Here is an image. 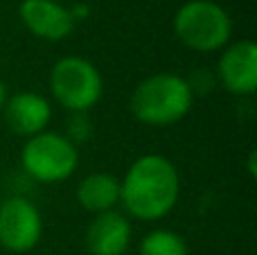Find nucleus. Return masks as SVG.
Returning <instances> with one entry per match:
<instances>
[{"label":"nucleus","instance_id":"nucleus-1","mask_svg":"<svg viewBox=\"0 0 257 255\" xmlns=\"http://www.w3.org/2000/svg\"><path fill=\"white\" fill-rule=\"evenodd\" d=\"M181 192V179L169 158L145 154L120 181V203L140 221H158L174 210Z\"/></svg>","mask_w":257,"mask_h":255},{"label":"nucleus","instance_id":"nucleus-2","mask_svg":"<svg viewBox=\"0 0 257 255\" xmlns=\"http://www.w3.org/2000/svg\"><path fill=\"white\" fill-rule=\"evenodd\" d=\"M192 86L174 72H156L142 79L131 95V113L149 126H169L192 108Z\"/></svg>","mask_w":257,"mask_h":255},{"label":"nucleus","instance_id":"nucleus-3","mask_svg":"<svg viewBox=\"0 0 257 255\" xmlns=\"http://www.w3.org/2000/svg\"><path fill=\"white\" fill-rule=\"evenodd\" d=\"M174 34L194 52H217L230 41L232 21L214 0H190L174 16Z\"/></svg>","mask_w":257,"mask_h":255},{"label":"nucleus","instance_id":"nucleus-4","mask_svg":"<svg viewBox=\"0 0 257 255\" xmlns=\"http://www.w3.org/2000/svg\"><path fill=\"white\" fill-rule=\"evenodd\" d=\"M50 90L63 108L72 113H86L102 99L104 81L88 59L63 57L50 70Z\"/></svg>","mask_w":257,"mask_h":255},{"label":"nucleus","instance_id":"nucleus-5","mask_svg":"<svg viewBox=\"0 0 257 255\" xmlns=\"http://www.w3.org/2000/svg\"><path fill=\"white\" fill-rule=\"evenodd\" d=\"M25 172L41 183H61L77 170L79 154L70 138L54 131L32 136L21 154Z\"/></svg>","mask_w":257,"mask_h":255},{"label":"nucleus","instance_id":"nucleus-6","mask_svg":"<svg viewBox=\"0 0 257 255\" xmlns=\"http://www.w3.org/2000/svg\"><path fill=\"white\" fill-rule=\"evenodd\" d=\"M43 235V219L32 201L9 197L0 203V246L9 253H27Z\"/></svg>","mask_w":257,"mask_h":255},{"label":"nucleus","instance_id":"nucleus-7","mask_svg":"<svg viewBox=\"0 0 257 255\" xmlns=\"http://www.w3.org/2000/svg\"><path fill=\"white\" fill-rule=\"evenodd\" d=\"M219 79L232 95H253L257 88V45L244 39L228 45L219 59Z\"/></svg>","mask_w":257,"mask_h":255},{"label":"nucleus","instance_id":"nucleus-8","mask_svg":"<svg viewBox=\"0 0 257 255\" xmlns=\"http://www.w3.org/2000/svg\"><path fill=\"white\" fill-rule=\"evenodd\" d=\"M23 25L43 41H63L72 34L75 21L70 9L54 0H23L18 7Z\"/></svg>","mask_w":257,"mask_h":255},{"label":"nucleus","instance_id":"nucleus-9","mask_svg":"<svg viewBox=\"0 0 257 255\" xmlns=\"http://www.w3.org/2000/svg\"><path fill=\"white\" fill-rule=\"evenodd\" d=\"M5 122L16 136H39L45 131L52 117V106L39 93H18L14 97H7V104L3 108Z\"/></svg>","mask_w":257,"mask_h":255},{"label":"nucleus","instance_id":"nucleus-10","mask_svg":"<svg viewBox=\"0 0 257 255\" xmlns=\"http://www.w3.org/2000/svg\"><path fill=\"white\" fill-rule=\"evenodd\" d=\"M128 244H131V224L117 210L95 215L86 230V246L90 255H124Z\"/></svg>","mask_w":257,"mask_h":255},{"label":"nucleus","instance_id":"nucleus-11","mask_svg":"<svg viewBox=\"0 0 257 255\" xmlns=\"http://www.w3.org/2000/svg\"><path fill=\"white\" fill-rule=\"evenodd\" d=\"M77 201L93 215L108 212L120 203V181L111 174H90L77 188Z\"/></svg>","mask_w":257,"mask_h":255},{"label":"nucleus","instance_id":"nucleus-12","mask_svg":"<svg viewBox=\"0 0 257 255\" xmlns=\"http://www.w3.org/2000/svg\"><path fill=\"white\" fill-rule=\"evenodd\" d=\"M140 255H187V244L174 230H151L142 237Z\"/></svg>","mask_w":257,"mask_h":255},{"label":"nucleus","instance_id":"nucleus-13","mask_svg":"<svg viewBox=\"0 0 257 255\" xmlns=\"http://www.w3.org/2000/svg\"><path fill=\"white\" fill-rule=\"evenodd\" d=\"M5 104H7V86H5L3 81H0V113H3Z\"/></svg>","mask_w":257,"mask_h":255}]
</instances>
